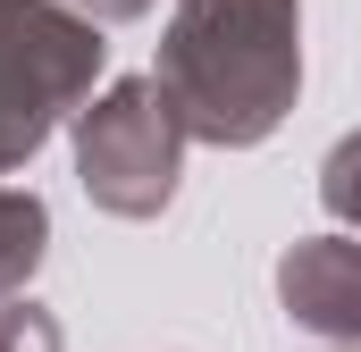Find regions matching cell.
I'll use <instances>...</instances> for the list:
<instances>
[{"instance_id": "2", "label": "cell", "mask_w": 361, "mask_h": 352, "mask_svg": "<svg viewBox=\"0 0 361 352\" xmlns=\"http://www.w3.org/2000/svg\"><path fill=\"white\" fill-rule=\"evenodd\" d=\"M92 68H101L92 25L59 17L51 0H0V168L51 134V118L85 92Z\"/></svg>"}, {"instance_id": "6", "label": "cell", "mask_w": 361, "mask_h": 352, "mask_svg": "<svg viewBox=\"0 0 361 352\" xmlns=\"http://www.w3.org/2000/svg\"><path fill=\"white\" fill-rule=\"evenodd\" d=\"M328 201H336L345 218H361V143H345V151L328 160Z\"/></svg>"}, {"instance_id": "8", "label": "cell", "mask_w": 361, "mask_h": 352, "mask_svg": "<svg viewBox=\"0 0 361 352\" xmlns=\"http://www.w3.org/2000/svg\"><path fill=\"white\" fill-rule=\"evenodd\" d=\"M92 17H135V8H152V0H85Z\"/></svg>"}, {"instance_id": "1", "label": "cell", "mask_w": 361, "mask_h": 352, "mask_svg": "<svg viewBox=\"0 0 361 352\" xmlns=\"http://www.w3.org/2000/svg\"><path fill=\"white\" fill-rule=\"evenodd\" d=\"M160 84L210 143L269 134L294 92V0H185Z\"/></svg>"}, {"instance_id": "3", "label": "cell", "mask_w": 361, "mask_h": 352, "mask_svg": "<svg viewBox=\"0 0 361 352\" xmlns=\"http://www.w3.org/2000/svg\"><path fill=\"white\" fill-rule=\"evenodd\" d=\"M160 109H169L160 84H118L85 118V184L109 210H126V218L160 210L169 201V176H177V126Z\"/></svg>"}, {"instance_id": "4", "label": "cell", "mask_w": 361, "mask_h": 352, "mask_svg": "<svg viewBox=\"0 0 361 352\" xmlns=\"http://www.w3.org/2000/svg\"><path fill=\"white\" fill-rule=\"evenodd\" d=\"M286 302L328 336H361V252L353 244H302L286 260Z\"/></svg>"}, {"instance_id": "5", "label": "cell", "mask_w": 361, "mask_h": 352, "mask_svg": "<svg viewBox=\"0 0 361 352\" xmlns=\"http://www.w3.org/2000/svg\"><path fill=\"white\" fill-rule=\"evenodd\" d=\"M34 252H42V210L17 201V193H0V294L34 268Z\"/></svg>"}, {"instance_id": "7", "label": "cell", "mask_w": 361, "mask_h": 352, "mask_svg": "<svg viewBox=\"0 0 361 352\" xmlns=\"http://www.w3.org/2000/svg\"><path fill=\"white\" fill-rule=\"evenodd\" d=\"M0 352H51V327H42L34 310H8V319H0Z\"/></svg>"}]
</instances>
